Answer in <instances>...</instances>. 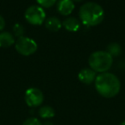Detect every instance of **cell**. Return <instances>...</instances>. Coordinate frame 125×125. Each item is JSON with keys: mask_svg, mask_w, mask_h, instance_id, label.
I'll return each mask as SVG.
<instances>
[{"mask_svg": "<svg viewBox=\"0 0 125 125\" xmlns=\"http://www.w3.org/2000/svg\"><path fill=\"white\" fill-rule=\"evenodd\" d=\"M95 88L103 97L112 98L119 93L121 84L117 76L110 73H104L96 77Z\"/></svg>", "mask_w": 125, "mask_h": 125, "instance_id": "cell-1", "label": "cell"}, {"mask_svg": "<svg viewBox=\"0 0 125 125\" xmlns=\"http://www.w3.org/2000/svg\"><path fill=\"white\" fill-rule=\"evenodd\" d=\"M79 17L85 26H97L103 21L105 12L98 3L88 2L80 8Z\"/></svg>", "mask_w": 125, "mask_h": 125, "instance_id": "cell-2", "label": "cell"}, {"mask_svg": "<svg viewBox=\"0 0 125 125\" xmlns=\"http://www.w3.org/2000/svg\"><path fill=\"white\" fill-rule=\"evenodd\" d=\"M113 58L107 51H95L90 55L88 64L95 73H105L112 66Z\"/></svg>", "mask_w": 125, "mask_h": 125, "instance_id": "cell-3", "label": "cell"}, {"mask_svg": "<svg viewBox=\"0 0 125 125\" xmlns=\"http://www.w3.org/2000/svg\"><path fill=\"white\" fill-rule=\"evenodd\" d=\"M15 50L19 54L22 55L28 56L34 54L38 49L37 43L31 38L28 37H20L15 43Z\"/></svg>", "mask_w": 125, "mask_h": 125, "instance_id": "cell-4", "label": "cell"}, {"mask_svg": "<svg viewBox=\"0 0 125 125\" xmlns=\"http://www.w3.org/2000/svg\"><path fill=\"white\" fill-rule=\"evenodd\" d=\"M25 19L32 25H41L45 20V12L42 7L39 5H32L25 11Z\"/></svg>", "mask_w": 125, "mask_h": 125, "instance_id": "cell-5", "label": "cell"}, {"mask_svg": "<svg viewBox=\"0 0 125 125\" xmlns=\"http://www.w3.org/2000/svg\"><path fill=\"white\" fill-rule=\"evenodd\" d=\"M44 100L43 93L36 88L28 89L25 93V101L28 106L36 107L42 104Z\"/></svg>", "mask_w": 125, "mask_h": 125, "instance_id": "cell-6", "label": "cell"}, {"mask_svg": "<svg viewBox=\"0 0 125 125\" xmlns=\"http://www.w3.org/2000/svg\"><path fill=\"white\" fill-rule=\"evenodd\" d=\"M57 9L61 15H69L73 12L75 9V3L73 0H59Z\"/></svg>", "mask_w": 125, "mask_h": 125, "instance_id": "cell-7", "label": "cell"}, {"mask_svg": "<svg viewBox=\"0 0 125 125\" xmlns=\"http://www.w3.org/2000/svg\"><path fill=\"white\" fill-rule=\"evenodd\" d=\"M78 78L82 83L85 84H90L96 79V73L92 69L85 68L78 73Z\"/></svg>", "mask_w": 125, "mask_h": 125, "instance_id": "cell-8", "label": "cell"}, {"mask_svg": "<svg viewBox=\"0 0 125 125\" xmlns=\"http://www.w3.org/2000/svg\"><path fill=\"white\" fill-rule=\"evenodd\" d=\"M15 43V38L8 31L0 32V48H8Z\"/></svg>", "mask_w": 125, "mask_h": 125, "instance_id": "cell-9", "label": "cell"}, {"mask_svg": "<svg viewBox=\"0 0 125 125\" xmlns=\"http://www.w3.org/2000/svg\"><path fill=\"white\" fill-rule=\"evenodd\" d=\"M63 26L67 31H76L80 28V21L75 17H68L63 21Z\"/></svg>", "mask_w": 125, "mask_h": 125, "instance_id": "cell-10", "label": "cell"}, {"mask_svg": "<svg viewBox=\"0 0 125 125\" xmlns=\"http://www.w3.org/2000/svg\"><path fill=\"white\" fill-rule=\"evenodd\" d=\"M63 23L57 17H49L45 21V27L52 31H57L62 27Z\"/></svg>", "mask_w": 125, "mask_h": 125, "instance_id": "cell-11", "label": "cell"}, {"mask_svg": "<svg viewBox=\"0 0 125 125\" xmlns=\"http://www.w3.org/2000/svg\"><path fill=\"white\" fill-rule=\"evenodd\" d=\"M39 114L42 118H52L55 116V112L53 108L48 105L42 106L39 111Z\"/></svg>", "mask_w": 125, "mask_h": 125, "instance_id": "cell-12", "label": "cell"}, {"mask_svg": "<svg viewBox=\"0 0 125 125\" xmlns=\"http://www.w3.org/2000/svg\"><path fill=\"white\" fill-rule=\"evenodd\" d=\"M121 46L117 43H111L107 46V52L113 57V56H117L121 54Z\"/></svg>", "mask_w": 125, "mask_h": 125, "instance_id": "cell-13", "label": "cell"}, {"mask_svg": "<svg viewBox=\"0 0 125 125\" xmlns=\"http://www.w3.org/2000/svg\"><path fill=\"white\" fill-rule=\"evenodd\" d=\"M12 31H13L15 36L20 38V37H22V35L24 34L25 29H24V27H23V26H22V25H21V24H19V23H16V24H15V25L13 26Z\"/></svg>", "mask_w": 125, "mask_h": 125, "instance_id": "cell-14", "label": "cell"}, {"mask_svg": "<svg viewBox=\"0 0 125 125\" xmlns=\"http://www.w3.org/2000/svg\"><path fill=\"white\" fill-rule=\"evenodd\" d=\"M36 1L42 8H43V7H45V8H49V7H52V5L55 4L57 0H36Z\"/></svg>", "mask_w": 125, "mask_h": 125, "instance_id": "cell-15", "label": "cell"}, {"mask_svg": "<svg viewBox=\"0 0 125 125\" xmlns=\"http://www.w3.org/2000/svg\"><path fill=\"white\" fill-rule=\"evenodd\" d=\"M22 125H42L40 120L35 117H32V118H28L23 123Z\"/></svg>", "mask_w": 125, "mask_h": 125, "instance_id": "cell-16", "label": "cell"}, {"mask_svg": "<svg viewBox=\"0 0 125 125\" xmlns=\"http://www.w3.org/2000/svg\"><path fill=\"white\" fill-rule=\"evenodd\" d=\"M4 26H5V21L3 19V17L0 15V31L4 28Z\"/></svg>", "mask_w": 125, "mask_h": 125, "instance_id": "cell-17", "label": "cell"}, {"mask_svg": "<svg viewBox=\"0 0 125 125\" xmlns=\"http://www.w3.org/2000/svg\"><path fill=\"white\" fill-rule=\"evenodd\" d=\"M120 125H125V120L124 121V122L121 123V124H120Z\"/></svg>", "mask_w": 125, "mask_h": 125, "instance_id": "cell-18", "label": "cell"}, {"mask_svg": "<svg viewBox=\"0 0 125 125\" xmlns=\"http://www.w3.org/2000/svg\"><path fill=\"white\" fill-rule=\"evenodd\" d=\"M73 1H75V2H80V1H82V0H73Z\"/></svg>", "mask_w": 125, "mask_h": 125, "instance_id": "cell-19", "label": "cell"}]
</instances>
